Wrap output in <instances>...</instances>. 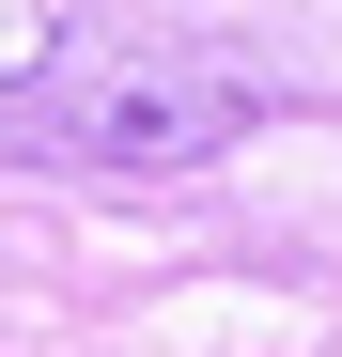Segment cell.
Returning <instances> with one entry per match:
<instances>
[{
	"mask_svg": "<svg viewBox=\"0 0 342 357\" xmlns=\"http://www.w3.org/2000/svg\"><path fill=\"white\" fill-rule=\"evenodd\" d=\"M0 109H16L31 155H63V171H140V187L280 125V93H265L249 63H218V47H63V63L16 78Z\"/></svg>",
	"mask_w": 342,
	"mask_h": 357,
	"instance_id": "cell-1",
	"label": "cell"
},
{
	"mask_svg": "<svg viewBox=\"0 0 342 357\" xmlns=\"http://www.w3.org/2000/svg\"><path fill=\"white\" fill-rule=\"evenodd\" d=\"M63 47H78V0H0V93H16V78H47Z\"/></svg>",
	"mask_w": 342,
	"mask_h": 357,
	"instance_id": "cell-2",
	"label": "cell"
}]
</instances>
